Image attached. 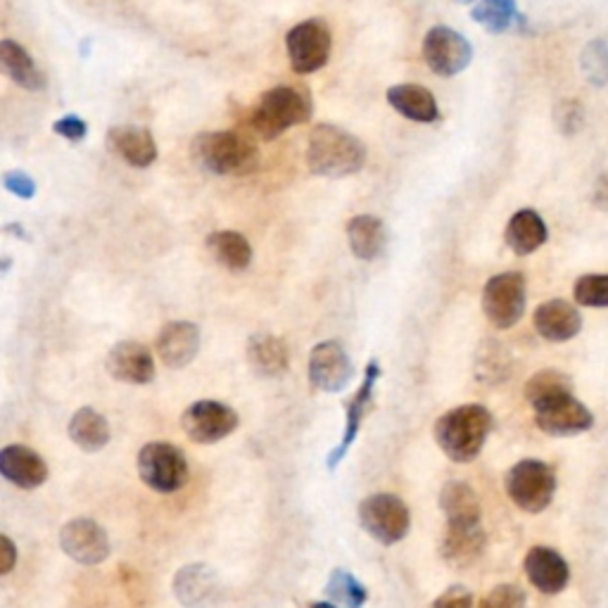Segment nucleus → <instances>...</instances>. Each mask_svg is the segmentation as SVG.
Segmentation results:
<instances>
[{
	"label": "nucleus",
	"mask_w": 608,
	"mask_h": 608,
	"mask_svg": "<svg viewBox=\"0 0 608 608\" xmlns=\"http://www.w3.org/2000/svg\"><path fill=\"white\" fill-rule=\"evenodd\" d=\"M494 428L490 409L482 405H461L442 413L433 425L437 447L454 464H471L486 447Z\"/></svg>",
	"instance_id": "1"
},
{
	"label": "nucleus",
	"mask_w": 608,
	"mask_h": 608,
	"mask_svg": "<svg viewBox=\"0 0 608 608\" xmlns=\"http://www.w3.org/2000/svg\"><path fill=\"white\" fill-rule=\"evenodd\" d=\"M366 164V145L362 138L336 124H319L309 133L307 167L324 178H342L362 172Z\"/></svg>",
	"instance_id": "2"
},
{
	"label": "nucleus",
	"mask_w": 608,
	"mask_h": 608,
	"mask_svg": "<svg viewBox=\"0 0 608 608\" xmlns=\"http://www.w3.org/2000/svg\"><path fill=\"white\" fill-rule=\"evenodd\" d=\"M192 157L217 176H247L259 169V148L238 131H210L196 138Z\"/></svg>",
	"instance_id": "3"
},
{
	"label": "nucleus",
	"mask_w": 608,
	"mask_h": 608,
	"mask_svg": "<svg viewBox=\"0 0 608 608\" xmlns=\"http://www.w3.org/2000/svg\"><path fill=\"white\" fill-rule=\"evenodd\" d=\"M312 113L314 103L309 91L300 86H273L259 98L257 107L253 109L250 124L265 141H273L288 129L307 124Z\"/></svg>",
	"instance_id": "4"
},
{
	"label": "nucleus",
	"mask_w": 608,
	"mask_h": 608,
	"mask_svg": "<svg viewBox=\"0 0 608 608\" xmlns=\"http://www.w3.org/2000/svg\"><path fill=\"white\" fill-rule=\"evenodd\" d=\"M504 486L508 500L525 514H542L554 502L557 473L540 459H523L508 468Z\"/></svg>",
	"instance_id": "5"
},
{
	"label": "nucleus",
	"mask_w": 608,
	"mask_h": 608,
	"mask_svg": "<svg viewBox=\"0 0 608 608\" xmlns=\"http://www.w3.org/2000/svg\"><path fill=\"white\" fill-rule=\"evenodd\" d=\"M356 518L362 530L385 547L402 542L411 528V511L397 494L378 492L359 504Z\"/></svg>",
	"instance_id": "6"
},
{
	"label": "nucleus",
	"mask_w": 608,
	"mask_h": 608,
	"mask_svg": "<svg viewBox=\"0 0 608 608\" xmlns=\"http://www.w3.org/2000/svg\"><path fill=\"white\" fill-rule=\"evenodd\" d=\"M138 476L152 492L174 494L186 488L190 468L184 449H178L172 442H148L138 452Z\"/></svg>",
	"instance_id": "7"
},
{
	"label": "nucleus",
	"mask_w": 608,
	"mask_h": 608,
	"mask_svg": "<svg viewBox=\"0 0 608 608\" xmlns=\"http://www.w3.org/2000/svg\"><path fill=\"white\" fill-rule=\"evenodd\" d=\"M482 312L494 328H514L525 314V276L521 271L492 276L482 290Z\"/></svg>",
	"instance_id": "8"
},
{
	"label": "nucleus",
	"mask_w": 608,
	"mask_h": 608,
	"mask_svg": "<svg viewBox=\"0 0 608 608\" xmlns=\"http://www.w3.org/2000/svg\"><path fill=\"white\" fill-rule=\"evenodd\" d=\"M334 48L328 24L321 20H304L295 24L285 36V50L290 65L297 74H314L326 67Z\"/></svg>",
	"instance_id": "9"
},
{
	"label": "nucleus",
	"mask_w": 608,
	"mask_h": 608,
	"mask_svg": "<svg viewBox=\"0 0 608 608\" xmlns=\"http://www.w3.org/2000/svg\"><path fill=\"white\" fill-rule=\"evenodd\" d=\"M238 423V411L224 402H217V399H198L182 417L184 433L198 445H217L231 433H236Z\"/></svg>",
	"instance_id": "10"
},
{
	"label": "nucleus",
	"mask_w": 608,
	"mask_h": 608,
	"mask_svg": "<svg viewBox=\"0 0 608 608\" xmlns=\"http://www.w3.org/2000/svg\"><path fill=\"white\" fill-rule=\"evenodd\" d=\"M172 592L184 608H219L226 599L224 580L207 563H188L178 569Z\"/></svg>",
	"instance_id": "11"
},
{
	"label": "nucleus",
	"mask_w": 608,
	"mask_h": 608,
	"mask_svg": "<svg viewBox=\"0 0 608 608\" xmlns=\"http://www.w3.org/2000/svg\"><path fill=\"white\" fill-rule=\"evenodd\" d=\"M535 409V423L542 433L554 437H571L587 433L594 425V413L573 393L545 399Z\"/></svg>",
	"instance_id": "12"
},
{
	"label": "nucleus",
	"mask_w": 608,
	"mask_h": 608,
	"mask_svg": "<svg viewBox=\"0 0 608 608\" xmlns=\"http://www.w3.org/2000/svg\"><path fill=\"white\" fill-rule=\"evenodd\" d=\"M423 58L437 77H456L471 65L473 46L449 26H433L423 38Z\"/></svg>",
	"instance_id": "13"
},
{
	"label": "nucleus",
	"mask_w": 608,
	"mask_h": 608,
	"mask_svg": "<svg viewBox=\"0 0 608 608\" xmlns=\"http://www.w3.org/2000/svg\"><path fill=\"white\" fill-rule=\"evenodd\" d=\"M354 378V364L336 340L319 342L309 354V383L319 393H342Z\"/></svg>",
	"instance_id": "14"
},
{
	"label": "nucleus",
	"mask_w": 608,
	"mask_h": 608,
	"mask_svg": "<svg viewBox=\"0 0 608 608\" xmlns=\"http://www.w3.org/2000/svg\"><path fill=\"white\" fill-rule=\"evenodd\" d=\"M60 549L81 565H98L109 557V535L98 521L74 518L62 525Z\"/></svg>",
	"instance_id": "15"
},
{
	"label": "nucleus",
	"mask_w": 608,
	"mask_h": 608,
	"mask_svg": "<svg viewBox=\"0 0 608 608\" xmlns=\"http://www.w3.org/2000/svg\"><path fill=\"white\" fill-rule=\"evenodd\" d=\"M381 373H383L381 364L376 362V359H371V362L366 364L362 385H359V390L352 395V399H348V407H344V409H348V417H344L348 421H344L342 437H340V442L336 445V449L326 456V466L330 468V471H336V468L340 466V461L352 449L359 433H362V425H364L366 413L373 407V388H376Z\"/></svg>",
	"instance_id": "16"
},
{
	"label": "nucleus",
	"mask_w": 608,
	"mask_h": 608,
	"mask_svg": "<svg viewBox=\"0 0 608 608\" xmlns=\"http://www.w3.org/2000/svg\"><path fill=\"white\" fill-rule=\"evenodd\" d=\"M107 373L119 383L148 385L155 381V359L143 342L121 340L107 354Z\"/></svg>",
	"instance_id": "17"
},
{
	"label": "nucleus",
	"mask_w": 608,
	"mask_h": 608,
	"mask_svg": "<svg viewBox=\"0 0 608 608\" xmlns=\"http://www.w3.org/2000/svg\"><path fill=\"white\" fill-rule=\"evenodd\" d=\"M488 535L480 525H447L440 542V557L449 569L466 571L486 554Z\"/></svg>",
	"instance_id": "18"
},
{
	"label": "nucleus",
	"mask_w": 608,
	"mask_h": 608,
	"mask_svg": "<svg viewBox=\"0 0 608 608\" xmlns=\"http://www.w3.org/2000/svg\"><path fill=\"white\" fill-rule=\"evenodd\" d=\"M523 569L530 580V585L537 592L549 594V597H554V594H561L565 587H569L571 565L557 549L533 547L528 554H525Z\"/></svg>",
	"instance_id": "19"
},
{
	"label": "nucleus",
	"mask_w": 608,
	"mask_h": 608,
	"mask_svg": "<svg viewBox=\"0 0 608 608\" xmlns=\"http://www.w3.org/2000/svg\"><path fill=\"white\" fill-rule=\"evenodd\" d=\"M155 350L162 359V364L167 369H186L188 364L196 362L200 352V328L198 324L190 321H169L164 324Z\"/></svg>",
	"instance_id": "20"
},
{
	"label": "nucleus",
	"mask_w": 608,
	"mask_h": 608,
	"mask_svg": "<svg viewBox=\"0 0 608 608\" xmlns=\"http://www.w3.org/2000/svg\"><path fill=\"white\" fill-rule=\"evenodd\" d=\"M0 476L20 490H36L48 480V464L32 447L8 445L0 449Z\"/></svg>",
	"instance_id": "21"
},
{
	"label": "nucleus",
	"mask_w": 608,
	"mask_h": 608,
	"mask_svg": "<svg viewBox=\"0 0 608 608\" xmlns=\"http://www.w3.org/2000/svg\"><path fill=\"white\" fill-rule=\"evenodd\" d=\"M535 330L549 342L573 340L583 330V316L565 300H549L533 314Z\"/></svg>",
	"instance_id": "22"
},
{
	"label": "nucleus",
	"mask_w": 608,
	"mask_h": 608,
	"mask_svg": "<svg viewBox=\"0 0 608 608\" xmlns=\"http://www.w3.org/2000/svg\"><path fill=\"white\" fill-rule=\"evenodd\" d=\"M113 152L136 169H145L157 162V143L148 129L141 127H115L107 133Z\"/></svg>",
	"instance_id": "23"
},
{
	"label": "nucleus",
	"mask_w": 608,
	"mask_h": 608,
	"mask_svg": "<svg viewBox=\"0 0 608 608\" xmlns=\"http://www.w3.org/2000/svg\"><path fill=\"white\" fill-rule=\"evenodd\" d=\"M547 238H549V231L545 219L535 210H518L508 219L504 241L514 255L528 257L540 250V247L547 243Z\"/></svg>",
	"instance_id": "24"
},
{
	"label": "nucleus",
	"mask_w": 608,
	"mask_h": 608,
	"mask_svg": "<svg viewBox=\"0 0 608 608\" xmlns=\"http://www.w3.org/2000/svg\"><path fill=\"white\" fill-rule=\"evenodd\" d=\"M247 362L265 378H281L290 369L288 344L273 334H255L247 340Z\"/></svg>",
	"instance_id": "25"
},
{
	"label": "nucleus",
	"mask_w": 608,
	"mask_h": 608,
	"mask_svg": "<svg viewBox=\"0 0 608 608\" xmlns=\"http://www.w3.org/2000/svg\"><path fill=\"white\" fill-rule=\"evenodd\" d=\"M440 508L447 525H480L482 506L478 492L464 480H449L440 490Z\"/></svg>",
	"instance_id": "26"
},
{
	"label": "nucleus",
	"mask_w": 608,
	"mask_h": 608,
	"mask_svg": "<svg viewBox=\"0 0 608 608\" xmlns=\"http://www.w3.org/2000/svg\"><path fill=\"white\" fill-rule=\"evenodd\" d=\"M388 103L395 113L419 124L440 121V107L435 95L419 84H397L388 91Z\"/></svg>",
	"instance_id": "27"
},
{
	"label": "nucleus",
	"mask_w": 608,
	"mask_h": 608,
	"mask_svg": "<svg viewBox=\"0 0 608 608\" xmlns=\"http://www.w3.org/2000/svg\"><path fill=\"white\" fill-rule=\"evenodd\" d=\"M348 241L356 259L373 261L385 253V245H388V229H385L383 219L376 214H359L350 219Z\"/></svg>",
	"instance_id": "28"
},
{
	"label": "nucleus",
	"mask_w": 608,
	"mask_h": 608,
	"mask_svg": "<svg viewBox=\"0 0 608 608\" xmlns=\"http://www.w3.org/2000/svg\"><path fill=\"white\" fill-rule=\"evenodd\" d=\"M0 65H3V72L24 91H44L48 84L46 74L40 72L32 55L17 40H0Z\"/></svg>",
	"instance_id": "29"
},
{
	"label": "nucleus",
	"mask_w": 608,
	"mask_h": 608,
	"mask_svg": "<svg viewBox=\"0 0 608 608\" xmlns=\"http://www.w3.org/2000/svg\"><path fill=\"white\" fill-rule=\"evenodd\" d=\"M204 245L217 265L229 271H245L253 265V245L238 231H214Z\"/></svg>",
	"instance_id": "30"
},
{
	"label": "nucleus",
	"mask_w": 608,
	"mask_h": 608,
	"mask_svg": "<svg viewBox=\"0 0 608 608\" xmlns=\"http://www.w3.org/2000/svg\"><path fill=\"white\" fill-rule=\"evenodd\" d=\"M67 431H69V440H72L81 452H89V454L105 449L109 445V437H113L107 419L93 407L79 409L72 417V421H69Z\"/></svg>",
	"instance_id": "31"
},
{
	"label": "nucleus",
	"mask_w": 608,
	"mask_h": 608,
	"mask_svg": "<svg viewBox=\"0 0 608 608\" xmlns=\"http://www.w3.org/2000/svg\"><path fill=\"white\" fill-rule=\"evenodd\" d=\"M471 20L486 26L490 34H504L511 26L523 24L516 0H480L471 10Z\"/></svg>",
	"instance_id": "32"
},
{
	"label": "nucleus",
	"mask_w": 608,
	"mask_h": 608,
	"mask_svg": "<svg viewBox=\"0 0 608 608\" xmlns=\"http://www.w3.org/2000/svg\"><path fill=\"white\" fill-rule=\"evenodd\" d=\"M326 597L338 608H362L369 601V592L350 571L336 569L326 580Z\"/></svg>",
	"instance_id": "33"
},
{
	"label": "nucleus",
	"mask_w": 608,
	"mask_h": 608,
	"mask_svg": "<svg viewBox=\"0 0 608 608\" xmlns=\"http://www.w3.org/2000/svg\"><path fill=\"white\" fill-rule=\"evenodd\" d=\"M525 399H528L530 407H537L545 399H551L563 393H573V381L565 373L557 371V369H545L537 371L535 376L525 383Z\"/></svg>",
	"instance_id": "34"
},
{
	"label": "nucleus",
	"mask_w": 608,
	"mask_h": 608,
	"mask_svg": "<svg viewBox=\"0 0 608 608\" xmlns=\"http://www.w3.org/2000/svg\"><path fill=\"white\" fill-rule=\"evenodd\" d=\"M508 369H511V359L500 342L488 340L482 344L476 362V373L482 383L488 385L504 383L508 378Z\"/></svg>",
	"instance_id": "35"
},
{
	"label": "nucleus",
	"mask_w": 608,
	"mask_h": 608,
	"mask_svg": "<svg viewBox=\"0 0 608 608\" xmlns=\"http://www.w3.org/2000/svg\"><path fill=\"white\" fill-rule=\"evenodd\" d=\"M580 307H608V273H585L573 285Z\"/></svg>",
	"instance_id": "36"
},
{
	"label": "nucleus",
	"mask_w": 608,
	"mask_h": 608,
	"mask_svg": "<svg viewBox=\"0 0 608 608\" xmlns=\"http://www.w3.org/2000/svg\"><path fill=\"white\" fill-rule=\"evenodd\" d=\"M580 65H583V72L589 79V84L601 89L608 81V46L604 40H592L583 50Z\"/></svg>",
	"instance_id": "37"
},
{
	"label": "nucleus",
	"mask_w": 608,
	"mask_h": 608,
	"mask_svg": "<svg viewBox=\"0 0 608 608\" xmlns=\"http://www.w3.org/2000/svg\"><path fill=\"white\" fill-rule=\"evenodd\" d=\"M528 599L518 585H496L480 599L478 608H525Z\"/></svg>",
	"instance_id": "38"
},
{
	"label": "nucleus",
	"mask_w": 608,
	"mask_h": 608,
	"mask_svg": "<svg viewBox=\"0 0 608 608\" xmlns=\"http://www.w3.org/2000/svg\"><path fill=\"white\" fill-rule=\"evenodd\" d=\"M3 186H5V190L12 192V196H17L20 200H32L38 192V186H36L34 178L22 169L5 172L3 174Z\"/></svg>",
	"instance_id": "39"
},
{
	"label": "nucleus",
	"mask_w": 608,
	"mask_h": 608,
	"mask_svg": "<svg viewBox=\"0 0 608 608\" xmlns=\"http://www.w3.org/2000/svg\"><path fill=\"white\" fill-rule=\"evenodd\" d=\"M52 131L58 133V136H62L65 141H69V143H81L86 138V133H89V127H86V121L81 119V117L67 115V117H62V119H58V121L52 124Z\"/></svg>",
	"instance_id": "40"
},
{
	"label": "nucleus",
	"mask_w": 608,
	"mask_h": 608,
	"mask_svg": "<svg viewBox=\"0 0 608 608\" xmlns=\"http://www.w3.org/2000/svg\"><path fill=\"white\" fill-rule=\"evenodd\" d=\"M433 608H473V594L461 585L447 587L440 597L433 601Z\"/></svg>",
	"instance_id": "41"
},
{
	"label": "nucleus",
	"mask_w": 608,
	"mask_h": 608,
	"mask_svg": "<svg viewBox=\"0 0 608 608\" xmlns=\"http://www.w3.org/2000/svg\"><path fill=\"white\" fill-rule=\"evenodd\" d=\"M557 115H559V129L563 133H573L580 129V121H583V107L577 103H561Z\"/></svg>",
	"instance_id": "42"
},
{
	"label": "nucleus",
	"mask_w": 608,
	"mask_h": 608,
	"mask_svg": "<svg viewBox=\"0 0 608 608\" xmlns=\"http://www.w3.org/2000/svg\"><path fill=\"white\" fill-rule=\"evenodd\" d=\"M0 557H3V563H0V575H10L17 563V547L8 535L0 537Z\"/></svg>",
	"instance_id": "43"
},
{
	"label": "nucleus",
	"mask_w": 608,
	"mask_h": 608,
	"mask_svg": "<svg viewBox=\"0 0 608 608\" xmlns=\"http://www.w3.org/2000/svg\"><path fill=\"white\" fill-rule=\"evenodd\" d=\"M594 204L608 210V174L597 178V186H594Z\"/></svg>",
	"instance_id": "44"
},
{
	"label": "nucleus",
	"mask_w": 608,
	"mask_h": 608,
	"mask_svg": "<svg viewBox=\"0 0 608 608\" xmlns=\"http://www.w3.org/2000/svg\"><path fill=\"white\" fill-rule=\"evenodd\" d=\"M307 608H338L336 604H330V601H314V604H309Z\"/></svg>",
	"instance_id": "45"
},
{
	"label": "nucleus",
	"mask_w": 608,
	"mask_h": 608,
	"mask_svg": "<svg viewBox=\"0 0 608 608\" xmlns=\"http://www.w3.org/2000/svg\"><path fill=\"white\" fill-rule=\"evenodd\" d=\"M454 3H459V5H473L476 0H454Z\"/></svg>",
	"instance_id": "46"
}]
</instances>
